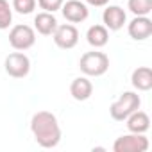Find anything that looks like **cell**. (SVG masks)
<instances>
[{"label":"cell","instance_id":"1","mask_svg":"<svg viewBox=\"0 0 152 152\" xmlns=\"http://www.w3.org/2000/svg\"><path fill=\"white\" fill-rule=\"evenodd\" d=\"M31 131L36 143L43 148H54L61 141V127L54 113L50 111H38L32 115Z\"/></svg>","mask_w":152,"mask_h":152},{"label":"cell","instance_id":"2","mask_svg":"<svg viewBox=\"0 0 152 152\" xmlns=\"http://www.w3.org/2000/svg\"><path fill=\"white\" fill-rule=\"evenodd\" d=\"M79 68L86 77H100V75H104L109 70V57L107 54L99 52V50L84 52L81 56Z\"/></svg>","mask_w":152,"mask_h":152},{"label":"cell","instance_id":"3","mask_svg":"<svg viewBox=\"0 0 152 152\" xmlns=\"http://www.w3.org/2000/svg\"><path fill=\"white\" fill-rule=\"evenodd\" d=\"M141 106V99L138 93L134 91H124L111 106H109V115L113 120L116 122H124L131 113H134L136 109H140Z\"/></svg>","mask_w":152,"mask_h":152},{"label":"cell","instance_id":"4","mask_svg":"<svg viewBox=\"0 0 152 152\" xmlns=\"http://www.w3.org/2000/svg\"><path fill=\"white\" fill-rule=\"evenodd\" d=\"M36 43V32L31 25L25 23H18L9 31V45L15 50H29L31 47H34Z\"/></svg>","mask_w":152,"mask_h":152},{"label":"cell","instance_id":"5","mask_svg":"<svg viewBox=\"0 0 152 152\" xmlns=\"http://www.w3.org/2000/svg\"><path fill=\"white\" fill-rule=\"evenodd\" d=\"M4 68H6V73L13 79H23L29 75L31 72V59L23 54V52H13L6 57L4 61Z\"/></svg>","mask_w":152,"mask_h":152},{"label":"cell","instance_id":"6","mask_svg":"<svg viewBox=\"0 0 152 152\" xmlns=\"http://www.w3.org/2000/svg\"><path fill=\"white\" fill-rule=\"evenodd\" d=\"M113 150L115 152H147L148 140L145 138V134L129 132V134H124V136L115 140Z\"/></svg>","mask_w":152,"mask_h":152},{"label":"cell","instance_id":"7","mask_svg":"<svg viewBox=\"0 0 152 152\" xmlns=\"http://www.w3.org/2000/svg\"><path fill=\"white\" fill-rule=\"evenodd\" d=\"M52 38L59 48L70 50L79 43V31L73 23H63V25L56 27V31L52 32Z\"/></svg>","mask_w":152,"mask_h":152},{"label":"cell","instance_id":"8","mask_svg":"<svg viewBox=\"0 0 152 152\" xmlns=\"http://www.w3.org/2000/svg\"><path fill=\"white\" fill-rule=\"evenodd\" d=\"M61 13L64 16L66 22L70 23H81L84 22L88 16H90V9L84 2H81V0H68V2L61 6Z\"/></svg>","mask_w":152,"mask_h":152},{"label":"cell","instance_id":"9","mask_svg":"<svg viewBox=\"0 0 152 152\" xmlns=\"http://www.w3.org/2000/svg\"><path fill=\"white\" fill-rule=\"evenodd\" d=\"M102 22L107 31H120L127 22V15L120 6H106L102 13Z\"/></svg>","mask_w":152,"mask_h":152},{"label":"cell","instance_id":"10","mask_svg":"<svg viewBox=\"0 0 152 152\" xmlns=\"http://www.w3.org/2000/svg\"><path fill=\"white\" fill-rule=\"evenodd\" d=\"M127 32L132 39L143 41L152 36V20L148 16H134V20L127 25Z\"/></svg>","mask_w":152,"mask_h":152},{"label":"cell","instance_id":"11","mask_svg":"<svg viewBox=\"0 0 152 152\" xmlns=\"http://www.w3.org/2000/svg\"><path fill=\"white\" fill-rule=\"evenodd\" d=\"M93 93V84L91 81L86 77V75H83V77H75L70 84V95L75 99V100H79V102H84L91 97Z\"/></svg>","mask_w":152,"mask_h":152},{"label":"cell","instance_id":"12","mask_svg":"<svg viewBox=\"0 0 152 152\" xmlns=\"http://www.w3.org/2000/svg\"><path fill=\"white\" fill-rule=\"evenodd\" d=\"M125 125H127V131L129 132H136V134H145L150 127V118L145 111H140L136 109L134 113H131L127 118H125Z\"/></svg>","mask_w":152,"mask_h":152},{"label":"cell","instance_id":"13","mask_svg":"<svg viewBox=\"0 0 152 152\" xmlns=\"http://www.w3.org/2000/svg\"><path fill=\"white\" fill-rule=\"evenodd\" d=\"M132 88L138 91H148L152 90V70L148 66H138L131 75Z\"/></svg>","mask_w":152,"mask_h":152},{"label":"cell","instance_id":"14","mask_svg":"<svg viewBox=\"0 0 152 152\" xmlns=\"http://www.w3.org/2000/svg\"><path fill=\"white\" fill-rule=\"evenodd\" d=\"M57 25H59V23H57L54 13L43 11V13H38V15L34 16V29H36L38 34H41V36H52V32L56 31Z\"/></svg>","mask_w":152,"mask_h":152},{"label":"cell","instance_id":"15","mask_svg":"<svg viewBox=\"0 0 152 152\" xmlns=\"http://www.w3.org/2000/svg\"><path fill=\"white\" fill-rule=\"evenodd\" d=\"M86 39L93 48H102L109 41V31L104 25H91L86 32Z\"/></svg>","mask_w":152,"mask_h":152},{"label":"cell","instance_id":"16","mask_svg":"<svg viewBox=\"0 0 152 152\" xmlns=\"http://www.w3.org/2000/svg\"><path fill=\"white\" fill-rule=\"evenodd\" d=\"M127 9L134 16H148L152 13V0H129Z\"/></svg>","mask_w":152,"mask_h":152},{"label":"cell","instance_id":"17","mask_svg":"<svg viewBox=\"0 0 152 152\" xmlns=\"http://www.w3.org/2000/svg\"><path fill=\"white\" fill-rule=\"evenodd\" d=\"M13 22V6L7 0H0V31L9 29Z\"/></svg>","mask_w":152,"mask_h":152},{"label":"cell","instance_id":"18","mask_svg":"<svg viewBox=\"0 0 152 152\" xmlns=\"http://www.w3.org/2000/svg\"><path fill=\"white\" fill-rule=\"evenodd\" d=\"M11 6L20 15H31L36 9V0H13Z\"/></svg>","mask_w":152,"mask_h":152},{"label":"cell","instance_id":"19","mask_svg":"<svg viewBox=\"0 0 152 152\" xmlns=\"http://www.w3.org/2000/svg\"><path fill=\"white\" fill-rule=\"evenodd\" d=\"M63 2H64V0H36V4H38L43 11H47V13H56V11H59L61 6H63Z\"/></svg>","mask_w":152,"mask_h":152},{"label":"cell","instance_id":"20","mask_svg":"<svg viewBox=\"0 0 152 152\" xmlns=\"http://www.w3.org/2000/svg\"><path fill=\"white\" fill-rule=\"evenodd\" d=\"M84 2L93 6V7H106L109 4V0H84Z\"/></svg>","mask_w":152,"mask_h":152}]
</instances>
